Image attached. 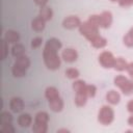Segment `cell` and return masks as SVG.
<instances>
[{
    "label": "cell",
    "mask_w": 133,
    "mask_h": 133,
    "mask_svg": "<svg viewBox=\"0 0 133 133\" xmlns=\"http://www.w3.org/2000/svg\"><path fill=\"white\" fill-rule=\"evenodd\" d=\"M58 51L54 50V49H51L47 46H45L44 48V51H43V59H44V62L46 64V66L49 69V70H57L59 69L60 66V63H61V60L57 54Z\"/></svg>",
    "instance_id": "obj_1"
},
{
    "label": "cell",
    "mask_w": 133,
    "mask_h": 133,
    "mask_svg": "<svg viewBox=\"0 0 133 133\" xmlns=\"http://www.w3.org/2000/svg\"><path fill=\"white\" fill-rule=\"evenodd\" d=\"M113 82H114V85L117 86L123 91L124 95L129 96L133 94V82L131 79H128L123 75H117L114 78Z\"/></svg>",
    "instance_id": "obj_2"
},
{
    "label": "cell",
    "mask_w": 133,
    "mask_h": 133,
    "mask_svg": "<svg viewBox=\"0 0 133 133\" xmlns=\"http://www.w3.org/2000/svg\"><path fill=\"white\" fill-rule=\"evenodd\" d=\"M114 119V111L113 109L108 106V105H104L101 107V109L99 110V113H98V121L104 125V126H107V125H110Z\"/></svg>",
    "instance_id": "obj_3"
},
{
    "label": "cell",
    "mask_w": 133,
    "mask_h": 133,
    "mask_svg": "<svg viewBox=\"0 0 133 133\" xmlns=\"http://www.w3.org/2000/svg\"><path fill=\"white\" fill-rule=\"evenodd\" d=\"M78 28H79V32L82 35H84L88 41H90L91 38H94L96 35L99 34V27L97 25H94L89 21L81 23Z\"/></svg>",
    "instance_id": "obj_4"
},
{
    "label": "cell",
    "mask_w": 133,
    "mask_h": 133,
    "mask_svg": "<svg viewBox=\"0 0 133 133\" xmlns=\"http://www.w3.org/2000/svg\"><path fill=\"white\" fill-rule=\"evenodd\" d=\"M114 62H115V57L109 51H103L99 55V63L103 68H105V69H111V68H113Z\"/></svg>",
    "instance_id": "obj_5"
},
{
    "label": "cell",
    "mask_w": 133,
    "mask_h": 133,
    "mask_svg": "<svg viewBox=\"0 0 133 133\" xmlns=\"http://www.w3.org/2000/svg\"><path fill=\"white\" fill-rule=\"evenodd\" d=\"M81 24V21L76 16H69L62 21V26L65 29H74L79 27Z\"/></svg>",
    "instance_id": "obj_6"
},
{
    "label": "cell",
    "mask_w": 133,
    "mask_h": 133,
    "mask_svg": "<svg viewBox=\"0 0 133 133\" xmlns=\"http://www.w3.org/2000/svg\"><path fill=\"white\" fill-rule=\"evenodd\" d=\"M61 58L65 61V62H74L77 60L78 58V53L75 49L73 48H66L62 51L61 53Z\"/></svg>",
    "instance_id": "obj_7"
},
{
    "label": "cell",
    "mask_w": 133,
    "mask_h": 133,
    "mask_svg": "<svg viewBox=\"0 0 133 133\" xmlns=\"http://www.w3.org/2000/svg\"><path fill=\"white\" fill-rule=\"evenodd\" d=\"M100 16V27L102 28H109L112 23V14L110 11H103Z\"/></svg>",
    "instance_id": "obj_8"
},
{
    "label": "cell",
    "mask_w": 133,
    "mask_h": 133,
    "mask_svg": "<svg viewBox=\"0 0 133 133\" xmlns=\"http://www.w3.org/2000/svg\"><path fill=\"white\" fill-rule=\"evenodd\" d=\"M9 108L11 109V111L14 112H20L23 110L24 108V102L21 98L19 97H14L10 99L9 102Z\"/></svg>",
    "instance_id": "obj_9"
},
{
    "label": "cell",
    "mask_w": 133,
    "mask_h": 133,
    "mask_svg": "<svg viewBox=\"0 0 133 133\" xmlns=\"http://www.w3.org/2000/svg\"><path fill=\"white\" fill-rule=\"evenodd\" d=\"M4 39L8 43V44H17L20 41V34L18 31L16 30H6L4 33Z\"/></svg>",
    "instance_id": "obj_10"
},
{
    "label": "cell",
    "mask_w": 133,
    "mask_h": 133,
    "mask_svg": "<svg viewBox=\"0 0 133 133\" xmlns=\"http://www.w3.org/2000/svg\"><path fill=\"white\" fill-rule=\"evenodd\" d=\"M89 42H90L91 46L95 47V48H97V49H102V48H104V47L107 45V39H106L105 37L101 36L100 34L96 35V36H95L94 38H91Z\"/></svg>",
    "instance_id": "obj_11"
},
{
    "label": "cell",
    "mask_w": 133,
    "mask_h": 133,
    "mask_svg": "<svg viewBox=\"0 0 133 133\" xmlns=\"http://www.w3.org/2000/svg\"><path fill=\"white\" fill-rule=\"evenodd\" d=\"M121 96L116 90H109L106 94V101L111 105H116L119 103Z\"/></svg>",
    "instance_id": "obj_12"
},
{
    "label": "cell",
    "mask_w": 133,
    "mask_h": 133,
    "mask_svg": "<svg viewBox=\"0 0 133 133\" xmlns=\"http://www.w3.org/2000/svg\"><path fill=\"white\" fill-rule=\"evenodd\" d=\"M31 123H32V117L29 113H22L18 117V124L23 128L29 127L31 125Z\"/></svg>",
    "instance_id": "obj_13"
},
{
    "label": "cell",
    "mask_w": 133,
    "mask_h": 133,
    "mask_svg": "<svg viewBox=\"0 0 133 133\" xmlns=\"http://www.w3.org/2000/svg\"><path fill=\"white\" fill-rule=\"evenodd\" d=\"M38 17H41V18H42L43 20H45L46 22H47V21H50V20L52 19V17H53V10H52V8H51L50 6H47V5L41 7Z\"/></svg>",
    "instance_id": "obj_14"
},
{
    "label": "cell",
    "mask_w": 133,
    "mask_h": 133,
    "mask_svg": "<svg viewBox=\"0 0 133 133\" xmlns=\"http://www.w3.org/2000/svg\"><path fill=\"white\" fill-rule=\"evenodd\" d=\"M45 26H46V21L43 20L41 17H36V18L33 19L32 22H31V27H32V29H33L34 31H37V32L43 31V30L45 29Z\"/></svg>",
    "instance_id": "obj_15"
},
{
    "label": "cell",
    "mask_w": 133,
    "mask_h": 133,
    "mask_svg": "<svg viewBox=\"0 0 133 133\" xmlns=\"http://www.w3.org/2000/svg\"><path fill=\"white\" fill-rule=\"evenodd\" d=\"M45 97L48 101H52V100H55L57 98H59V91L56 87L54 86H49L46 88L45 90Z\"/></svg>",
    "instance_id": "obj_16"
},
{
    "label": "cell",
    "mask_w": 133,
    "mask_h": 133,
    "mask_svg": "<svg viewBox=\"0 0 133 133\" xmlns=\"http://www.w3.org/2000/svg\"><path fill=\"white\" fill-rule=\"evenodd\" d=\"M49 107L52 111L54 112H59L62 110L63 108V101L62 99L59 97L55 100H52V101H49Z\"/></svg>",
    "instance_id": "obj_17"
},
{
    "label": "cell",
    "mask_w": 133,
    "mask_h": 133,
    "mask_svg": "<svg viewBox=\"0 0 133 133\" xmlns=\"http://www.w3.org/2000/svg\"><path fill=\"white\" fill-rule=\"evenodd\" d=\"M87 94L86 92H76V97H75V104L78 107H82L86 104L87 102Z\"/></svg>",
    "instance_id": "obj_18"
},
{
    "label": "cell",
    "mask_w": 133,
    "mask_h": 133,
    "mask_svg": "<svg viewBox=\"0 0 133 133\" xmlns=\"http://www.w3.org/2000/svg\"><path fill=\"white\" fill-rule=\"evenodd\" d=\"M45 46H47V47H49V48H51V49H54V50H56V51L60 50L61 47H62L61 42H60L59 39L55 38V37L49 38V39L46 42V45H45Z\"/></svg>",
    "instance_id": "obj_19"
},
{
    "label": "cell",
    "mask_w": 133,
    "mask_h": 133,
    "mask_svg": "<svg viewBox=\"0 0 133 133\" xmlns=\"http://www.w3.org/2000/svg\"><path fill=\"white\" fill-rule=\"evenodd\" d=\"M11 54H12V56L16 57V58H18V57L24 55V54H25V48H24V46L21 45V44H18V43L15 44L14 47L11 48Z\"/></svg>",
    "instance_id": "obj_20"
},
{
    "label": "cell",
    "mask_w": 133,
    "mask_h": 133,
    "mask_svg": "<svg viewBox=\"0 0 133 133\" xmlns=\"http://www.w3.org/2000/svg\"><path fill=\"white\" fill-rule=\"evenodd\" d=\"M127 66H128V62H127L123 57H117V58H115V62H114L113 68H114L116 71L123 72V71L127 70Z\"/></svg>",
    "instance_id": "obj_21"
},
{
    "label": "cell",
    "mask_w": 133,
    "mask_h": 133,
    "mask_svg": "<svg viewBox=\"0 0 133 133\" xmlns=\"http://www.w3.org/2000/svg\"><path fill=\"white\" fill-rule=\"evenodd\" d=\"M47 130H48L47 124L34 121L33 126H32V132H34V133H46Z\"/></svg>",
    "instance_id": "obj_22"
},
{
    "label": "cell",
    "mask_w": 133,
    "mask_h": 133,
    "mask_svg": "<svg viewBox=\"0 0 133 133\" xmlns=\"http://www.w3.org/2000/svg\"><path fill=\"white\" fill-rule=\"evenodd\" d=\"M86 85L83 80H76L73 83V89L75 92H86Z\"/></svg>",
    "instance_id": "obj_23"
},
{
    "label": "cell",
    "mask_w": 133,
    "mask_h": 133,
    "mask_svg": "<svg viewBox=\"0 0 133 133\" xmlns=\"http://www.w3.org/2000/svg\"><path fill=\"white\" fill-rule=\"evenodd\" d=\"M26 71H27L26 69H24V68H22V66H20V65H18V64H16V63H14L12 69H11L12 75H14L15 77H17V78L24 77V76L26 75Z\"/></svg>",
    "instance_id": "obj_24"
},
{
    "label": "cell",
    "mask_w": 133,
    "mask_h": 133,
    "mask_svg": "<svg viewBox=\"0 0 133 133\" xmlns=\"http://www.w3.org/2000/svg\"><path fill=\"white\" fill-rule=\"evenodd\" d=\"M15 63L27 70V69L29 68V65H30V59H29V58H28V57H27V56L24 54V55H22V56L18 57Z\"/></svg>",
    "instance_id": "obj_25"
},
{
    "label": "cell",
    "mask_w": 133,
    "mask_h": 133,
    "mask_svg": "<svg viewBox=\"0 0 133 133\" xmlns=\"http://www.w3.org/2000/svg\"><path fill=\"white\" fill-rule=\"evenodd\" d=\"M11 122H12V115H11L9 112L3 111V112L0 114V125H1V126L11 124Z\"/></svg>",
    "instance_id": "obj_26"
},
{
    "label": "cell",
    "mask_w": 133,
    "mask_h": 133,
    "mask_svg": "<svg viewBox=\"0 0 133 133\" xmlns=\"http://www.w3.org/2000/svg\"><path fill=\"white\" fill-rule=\"evenodd\" d=\"M34 121L35 122H39V123H45V124H48V121H49V115L47 112L45 111H39L35 114L34 116Z\"/></svg>",
    "instance_id": "obj_27"
},
{
    "label": "cell",
    "mask_w": 133,
    "mask_h": 133,
    "mask_svg": "<svg viewBox=\"0 0 133 133\" xmlns=\"http://www.w3.org/2000/svg\"><path fill=\"white\" fill-rule=\"evenodd\" d=\"M79 75H80L79 71L75 68H70L65 71V76L70 79H77L79 77Z\"/></svg>",
    "instance_id": "obj_28"
},
{
    "label": "cell",
    "mask_w": 133,
    "mask_h": 133,
    "mask_svg": "<svg viewBox=\"0 0 133 133\" xmlns=\"http://www.w3.org/2000/svg\"><path fill=\"white\" fill-rule=\"evenodd\" d=\"M96 92H97V87L92 84H89V85H86V94L88 96V98H94L96 96Z\"/></svg>",
    "instance_id": "obj_29"
},
{
    "label": "cell",
    "mask_w": 133,
    "mask_h": 133,
    "mask_svg": "<svg viewBox=\"0 0 133 133\" xmlns=\"http://www.w3.org/2000/svg\"><path fill=\"white\" fill-rule=\"evenodd\" d=\"M123 42H124V44H125L127 47H129V48H132V47H133V36H132L130 33H127V34L124 36Z\"/></svg>",
    "instance_id": "obj_30"
},
{
    "label": "cell",
    "mask_w": 133,
    "mask_h": 133,
    "mask_svg": "<svg viewBox=\"0 0 133 133\" xmlns=\"http://www.w3.org/2000/svg\"><path fill=\"white\" fill-rule=\"evenodd\" d=\"M42 43H43V38L39 37V36H36V37L32 38V41H31V47L33 49H36V48H38L42 45Z\"/></svg>",
    "instance_id": "obj_31"
},
{
    "label": "cell",
    "mask_w": 133,
    "mask_h": 133,
    "mask_svg": "<svg viewBox=\"0 0 133 133\" xmlns=\"http://www.w3.org/2000/svg\"><path fill=\"white\" fill-rule=\"evenodd\" d=\"M1 132L2 133H14L15 132V128L12 127L11 124L4 125V126H1Z\"/></svg>",
    "instance_id": "obj_32"
},
{
    "label": "cell",
    "mask_w": 133,
    "mask_h": 133,
    "mask_svg": "<svg viewBox=\"0 0 133 133\" xmlns=\"http://www.w3.org/2000/svg\"><path fill=\"white\" fill-rule=\"evenodd\" d=\"M87 21H89V22L92 23L94 25H97L98 27H100V16H98V15H92V16H90V17L88 18Z\"/></svg>",
    "instance_id": "obj_33"
},
{
    "label": "cell",
    "mask_w": 133,
    "mask_h": 133,
    "mask_svg": "<svg viewBox=\"0 0 133 133\" xmlns=\"http://www.w3.org/2000/svg\"><path fill=\"white\" fill-rule=\"evenodd\" d=\"M118 4L123 7H128V6H131L133 4V0H119Z\"/></svg>",
    "instance_id": "obj_34"
},
{
    "label": "cell",
    "mask_w": 133,
    "mask_h": 133,
    "mask_svg": "<svg viewBox=\"0 0 133 133\" xmlns=\"http://www.w3.org/2000/svg\"><path fill=\"white\" fill-rule=\"evenodd\" d=\"M7 42L5 39L2 41V46H3V54H2V59H4L7 55V51H8V48H7Z\"/></svg>",
    "instance_id": "obj_35"
},
{
    "label": "cell",
    "mask_w": 133,
    "mask_h": 133,
    "mask_svg": "<svg viewBox=\"0 0 133 133\" xmlns=\"http://www.w3.org/2000/svg\"><path fill=\"white\" fill-rule=\"evenodd\" d=\"M126 71H127L128 74L130 75V78H131V80H132V82H133V62L128 63V66H127V70H126Z\"/></svg>",
    "instance_id": "obj_36"
},
{
    "label": "cell",
    "mask_w": 133,
    "mask_h": 133,
    "mask_svg": "<svg viewBox=\"0 0 133 133\" xmlns=\"http://www.w3.org/2000/svg\"><path fill=\"white\" fill-rule=\"evenodd\" d=\"M34 2L38 5V6H41V7H43V6H45L46 4H47V2H48V0H34Z\"/></svg>",
    "instance_id": "obj_37"
},
{
    "label": "cell",
    "mask_w": 133,
    "mask_h": 133,
    "mask_svg": "<svg viewBox=\"0 0 133 133\" xmlns=\"http://www.w3.org/2000/svg\"><path fill=\"white\" fill-rule=\"evenodd\" d=\"M127 108H128V111H129V112L133 113V100H131V101L128 102V104H127Z\"/></svg>",
    "instance_id": "obj_38"
},
{
    "label": "cell",
    "mask_w": 133,
    "mask_h": 133,
    "mask_svg": "<svg viewBox=\"0 0 133 133\" xmlns=\"http://www.w3.org/2000/svg\"><path fill=\"white\" fill-rule=\"evenodd\" d=\"M128 124H129L131 127H133V113L129 116V118H128Z\"/></svg>",
    "instance_id": "obj_39"
},
{
    "label": "cell",
    "mask_w": 133,
    "mask_h": 133,
    "mask_svg": "<svg viewBox=\"0 0 133 133\" xmlns=\"http://www.w3.org/2000/svg\"><path fill=\"white\" fill-rule=\"evenodd\" d=\"M60 132H66V133H69L70 131L68 129H59V130H57V133H60Z\"/></svg>",
    "instance_id": "obj_40"
},
{
    "label": "cell",
    "mask_w": 133,
    "mask_h": 133,
    "mask_svg": "<svg viewBox=\"0 0 133 133\" xmlns=\"http://www.w3.org/2000/svg\"><path fill=\"white\" fill-rule=\"evenodd\" d=\"M128 33H130V34H131V35L133 36V27H132V28H131V29L129 30V32H128Z\"/></svg>",
    "instance_id": "obj_41"
},
{
    "label": "cell",
    "mask_w": 133,
    "mask_h": 133,
    "mask_svg": "<svg viewBox=\"0 0 133 133\" xmlns=\"http://www.w3.org/2000/svg\"><path fill=\"white\" fill-rule=\"evenodd\" d=\"M111 1H112V2H118L119 0H111Z\"/></svg>",
    "instance_id": "obj_42"
}]
</instances>
